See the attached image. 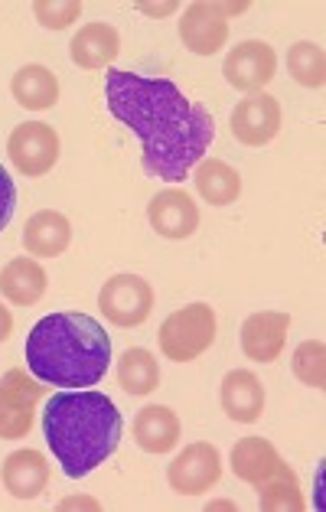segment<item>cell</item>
Here are the masks:
<instances>
[{
  "label": "cell",
  "mask_w": 326,
  "mask_h": 512,
  "mask_svg": "<svg viewBox=\"0 0 326 512\" xmlns=\"http://www.w3.org/2000/svg\"><path fill=\"white\" fill-rule=\"evenodd\" d=\"M219 402L235 424H255L265 415V385L252 369H232L219 385Z\"/></svg>",
  "instance_id": "7c38bea8"
},
{
  "label": "cell",
  "mask_w": 326,
  "mask_h": 512,
  "mask_svg": "<svg viewBox=\"0 0 326 512\" xmlns=\"http://www.w3.org/2000/svg\"><path fill=\"white\" fill-rule=\"evenodd\" d=\"M105 105L141 141V167L154 180H186L216 141L212 115L170 79L108 69Z\"/></svg>",
  "instance_id": "6da1fadb"
},
{
  "label": "cell",
  "mask_w": 326,
  "mask_h": 512,
  "mask_svg": "<svg viewBox=\"0 0 326 512\" xmlns=\"http://www.w3.org/2000/svg\"><path fill=\"white\" fill-rule=\"evenodd\" d=\"M7 154H10V164L17 167V173H23V177H30V180H40L59 164L62 141L53 124L23 121L10 131Z\"/></svg>",
  "instance_id": "5b68a950"
},
{
  "label": "cell",
  "mask_w": 326,
  "mask_h": 512,
  "mask_svg": "<svg viewBox=\"0 0 326 512\" xmlns=\"http://www.w3.org/2000/svg\"><path fill=\"white\" fill-rule=\"evenodd\" d=\"M278 72V53L271 49V43L265 40H245L235 49H229V56L222 62V76L232 89L255 95L265 92V85L274 79Z\"/></svg>",
  "instance_id": "ba28073f"
},
{
  "label": "cell",
  "mask_w": 326,
  "mask_h": 512,
  "mask_svg": "<svg viewBox=\"0 0 326 512\" xmlns=\"http://www.w3.org/2000/svg\"><path fill=\"white\" fill-rule=\"evenodd\" d=\"M287 72L304 89H323L326 85V56L323 46L313 40H300L287 49Z\"/></svg>",
  "instance_id": "cb8c5ba5"
},
{
  "label": "cell",
  "mask_w": 326,
  "mask_h": 512,
  "mask_svg": "<svg viewBox=\"0 0 326 512\" xmlns=\"http://www.w3.org/2000/svg\"><path fill=\"white\" fill-rule=\"evenodd\" d=\"M0 483H4V490L14 496V499H36L46 493L49 486V460L46 454L33 451V447H27V451H14L4 467H0Z\"/></svg>",
  "instance_id": "9a60e30c"
},
{
  "label": "cell",
  "mask_w": 326,
  "mask_h": 512,
  "mask_svg": "<svg viewBox=\"0 0 326 512\" xmlns=\"http://www.w3.org/2000/svg\"><path fill=\"white\" fill-rule=\"evenodd\" d=\"M10 95L14 102L27 111H46L59 102V76L49 66H40V62H30L14 72L10 79Z\"/></svg>",
  "instance_id": "ffe728a7"
},
{
  "label": "cell",
  "mask_w": 326,
  "mask_h": 512,
  "mask_svg": "<svg viewBox=\"0 0 326 512\" xmlns=\"http://www.w3.org/2000/svg\"><path fill=\"white\" fill-rule=\"evenodd\" d=\"M121 53V33L105 20L85 23L69 43V59L79 69H111V62Z\"/></svg>",
  "instance_id": "5bb4252c"
},
{
  "label": "cell",
  "mask_w": 326,
  "mask_h": 512,
  "mask_svg": "<svg viewBox=\"0 0 326 512\" xmlns=\"http://www.w3.org/2000/svg\"><path fill=\"white\" fill-rule=\"evenodd\" d=\"M180 43L193 56H216L229 43V20L219 14L216 0H196L183 10Z\"/></svg>",
  "instance_id": "8fae6325"
},
{
  "label": "cell",
  "mask_w": 326,
  "mask_h": 512,
  "mask_svg": "<svg viewBox=\"0 0 326 512\" xmlns=\"http://www.w3.org/2000/svg\"><path fill=\"white\" fill-rule=\"evenodd\" d=\"M206 509H235V503H225V499H216V503H209Z\"/></svg>",
  "instance_id": "d6a6232c"
},
{
  "label": "cell",
  "mask_w": 326,
  "mask_h": 512,
  "mask_svg": "<svg viewBox=\"0 0 326 512\" xmlns=\"http://www.w3.org/2000/svg\"><path fill=\"white\" fill-rule=\"evenodd\" d=\"M193 186L209 206H232L242 196V173L225 164V160L203 157L193 167Z\"/></svg>",
  "instance_id": "44dd1931"
},
{
  "label": "cell",
  "mask_w": 326,
  "mask_h": 512,
  "mask_svg": "<svg viewBox=\"0 0 326 512\" xmlns=\"http://www.w3.org/2000/svg\"><path fill=\"white\" fill-rule=\"evenodd\" d=\"M49 287L46 268L36 258H14L0 268V294L14 307H33L43 301Z\"/></svg>",
  "instance_id": "ac0fdd59"
},
{
  "label": "cell",
  "mask_w": 326,
  "mask_h": 512,
  "mask_svg": "<svg viewBox=\"0 0 326 512\" xmlns=\"http://www.w3.org/2000/svg\"><path fill=\"white\" fill-rule=\"evenodd\" d=\"M229 464L238 480L248 486H258L284 464V457L278 454V447L271 441H265V437H242V441H235L232 447Z\"/></svg>",
  "instance_id": "d6986e66"
},
{
  "label": "cell",
  "mask_w": 326,
  "mask_h": 512,
  "mask_svg": "<svg viewBox=\"0 0 326 512\" xmlns=\"http://www.w3.org/2000/svg\"><path fill=\"white\" fill-rule=\"evenodd\" d=\"M219 480H222V454H219V447L209 441L186 444L167 467L170 490L180 496H203Z\"/></svg>",
  "instance_id": "52a82bcc"
},
{
  "label": "cell",
  "mask_w": 326,
  "mask_h": 512,
  "mask_svg": "<svg viewBox=\"0 0 326 512\" xmlns=\"http://www.w3.org/2000/svg\"><path fill=\"white\" fill-rule=\"evenodd\" d=\"M115 376H118V385L124 392L141 398V395H150L160 385V362L150 349H128V353L118 359Z\"/></svg>",
  "instance_id": "603a6c76"
},
{
  "label": "cell",
  "mask_w": 326,
  "mask_h": 512,
  "mask_svg": "<svg viewBox=\"0 0 326 512\" xmlns=\"http://www.w3.org/2000/svg\"><path fill=\"white\" fill-rule=\"evenodd\" d=\"M137 10H141V14H147V17H170V14H177L180 10V4L177 0H163V4H137Z\"/></svg>",
  "instance_id": "f1b7e54d"
},
{
  "label": "cell",
  "mask_w": 326,
  "mask_h": 512,
  "mask_svg": "<svg viewBox=\"0 0 326 512\" xmlns=\"http://www.w3.org/2000/svg\"><path fill=\"white\" fill-rule=\"evenodd\" d=\"M30 428H33V415H23L20 408H14L0 395V437L4 441H20V437L30 434Z\"/></svg>",
  "instance_id": "4316f807"
},
{
  "label": "cell",
  "mask_w": 326,
  "mask_h": 512,
  "mask_svg": "<svg viewBox=\"0 0 326 512\" xmlns=\"http://www.w3.org/2000/svg\"><path fill=\"white\" fill-rule=\"evenodd\" d=\"M10 333H14V314H10L4 304H0V343H7Z\"/></svg>",
  "instance_id": "f546056e"
},
{
  "label": "cell",
  "mask_w": 326,
  "mask_h": 512,
  "mask_svg": "<svg viewBox=\"0 0 326 512\" xmlns=\"http://www.w3.org/2000/svg\"><path fill=\"white\" fill-rule=\"evenodd\" d=\"M255 490H258V506L265 512H304L307 509L297 473L287 464H281L268 480H261Z\"/></svg>",
  "instance_id": "7402d4cb"
},
{
  "label": "cell",
  "mask_w": 326,
  "mask_h": 512,
  "mask_svg": "<svg viewBox=\"0 0 326 512\" xmlns=\"http://www.w3.org/2000/svg\"><path fill=\"white\" fill-rule=\"evenodd\" d=\"M14 209H17V186L10 180V173L4 170V164H0V232L10 226Z\"/></svg>",
  "instance_id": "83f0119b"
},
{
  "label": "cell",
  "mask_w": 326,
  "mask_h": 512,
  "mask_svg": "<svg viewBox=\"0 0 326 512\" xmlns=\"http://www.w3.org/2000/svg\"><path fill=\"white\" fill-rule=\"evenodd\" d=\"M111 366L105 327L79 310L43 317L27 336V369L53 389H92Z\"/></svg>",
  "instance_id": "3957f363"
},
{
  "label": "cell",
  "mask_w": 326,
  "mask_h": 512,
  "mask_svg": "<svg viewBox=\"0 0 326 512\" xmlns=\"http://www.w3.org/2000/svg\"><path fill=\"white\" fill-rule=\"evenodd\" d=\"M134 441L147 454H170L180 444V418L167 405H144L134 418Z\"/></svg>",
  "instance_id": "2e32d148"
},
{
  "label": "cell",
  "mask_w": 326,
  "mask_h": 512,
  "mask_svg": "<svg viewBox=\"0 0 326 512\" xmlns=\"http://www.w3.org/2000/svg\"><path fill=\"white\" fill-rule=\"evenodd\" d=\"M216 310L206 301L186 304L160 323V353L170 362H193L216 343Z\"/></svg>",
  "instance_id": "277c9868"
},
{
  "label": "cell",
  "mask_w": 326,
  "mask_h": 512,
  "mask_svg": "<svg viewBox=\"0 0 326 512\" xmlns=\"http://www.w3.org/2000/svg\"><path fill=\"white\" fill-rule=\"evenodd\" d=\"M291 317L284 310H261L242 323V353L252 362H274L284 353Z\"/></svg>",
  "instance_id": "4fadbf2b"
},
{
  "label": "cell",
  "mask_w": 326,
  "mask_h": 512,
  "mask_svg": "<svg viewBox=\"0 0 326 512\" xmlns=\"http://www.w3.org/2000/svg\"><path fill=\"white\" fill-rule=\"evenodd\" d=\"M281 121L284 115H281L278 98L268 92H255V95H245L242 102L235 105L232 134H235V141L245 147H265L278 137Z\"/></svg>",
  "instance_id": "9c48e42d"
},
{
  "label": "cell",
  "mask_w": 326,
  "mask_h": 512,
  "mask_svg": "<svg viewBox=\"0 0 326 512\" xmlns=\"http://www.w3.org/2000/svg\"><path fill=\"white\" fill-rule=\"evenodd\" d=\"M98 310L115 327H141L154 310V287L141 274H115L98 291Z\"/></svg>",
  "instance_id": "8992f818"
},
{
  "label": "cell",
  "mask_w": 326,
  "mask_h": 512,
  "mask_svg": "<svg viewBox=\"0 0 326 512\" xmlns=\"http://www.w3.org/2000/svg\"><path fill=\"white\" fill-rule=\"evenodd\" d=\"M291 369L294 376L310 385V389H323L326 385V346L323 340H307L294 349V359H291Z\"/></svg>",
  "instance_id": "d4e9b609"
},
{
  "label": "cell",
  "mask_w": 326,
  "mask_h": 512,
  "mask_svg": "<svg viewBox=\"0 0 326 512\" xmlns=\"http://www.w3.org/2000/svg\"><path fill=\"white\" fill-rule=\"evenodd\" d=\"M72 245V222L56 209H40L23 226V248L33 258H59Z\"/></svg>",
  "instance_id": "e0dca14e"
},
{
  "label": "cell",
  "mask_w": 326,
  "mask_h": 512,
  "mask_svg": "<svg viewBox=\"0 0 326 512\" xmlns=\"http://www.w3.org/2000/svg\"><path fill=\"white\" fill-rule=\"evenodd\" d=\"M216 7H219V14H222L225 20H229V17H238V14H245V10H248L245 0H242V4H222V0H216Z\"/></svg>",
  "instance_id": "1f68e13d"
},
{
  "label": "cell",
  "mask_w": 326,
  "mask_h": 512,
  "mask_svg": "<svg viewBox=\"0 0 326 512\" xmlns=\"http://www.w3.org/2000/svg\"><path fill=\"white\" fill-rule=\"evenodd\" d=\"M82 0H36L33 17L46 30H69L82 17Z\"/></svg>",
  "instance_id": "484cf974"
},
{
  "label": "cell",
  "mask_w": 326,
  "mask_h": 512,
  "mask_svg": "<svg viewBox=\"0 0 326 512\" xmlns=\"http://www.w3.org/2000/svg\"><path fill=\"white\" fill-rule=\"evenodd\" d=\"M43 434L62 473L69 480H82L118 451L124 421L105 392L66 389L46 402Z\"/></svg>",
  "instance_id": "7a4b0ae2"
},
{
  "label": "cell",
  "mask_w": 326,
  "mask_h": 512,
  "mask_svg": "<svg viewBox=\"0 0 326 512\" xmlns=\"http://www.w3.org/2000/svg\"><path fill=\"white\" fill-rule=\"evenodd\" d=\"M147 222L160 239L183 242L199 229V206L186 190L170 186V190H160L154 199H150Z\"/></svg>",
  "instance_id": "30bf717a"
},
{
  "label": "cell",
  "mask_w": 326,
  "mask_h": 512,
  "mask_svg": "<svg viewBox=\"0 0 326 512\" xmlns=\"http://www.w3.org/2000/svg\"><path fill=\"white\" fill-rule=\"evenodd\" d=\"M59 509H102V506H98V499L79 496V499H62Z\"/></svg>",
  "instance_id": "4dcf8cb0"
}]
</instances>
